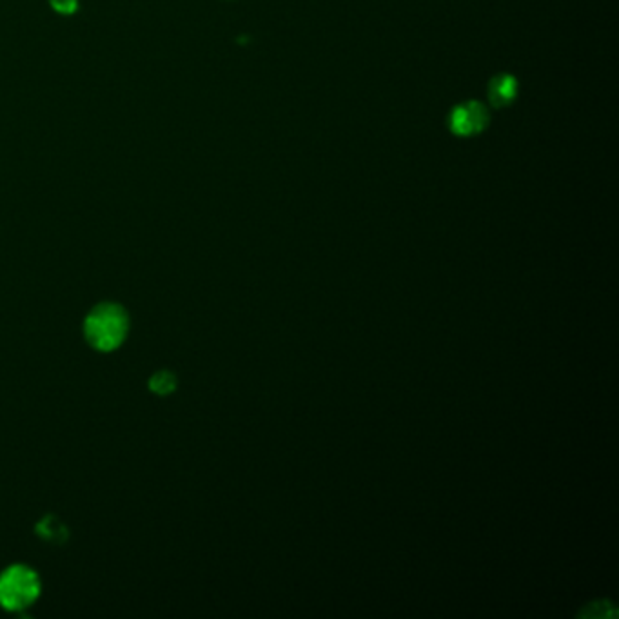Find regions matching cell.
Returning <instances> with one entry per match:
<instances>
[{
	"mask_svg": "<svg viewBox=\"0 0 619 619\" xmlns=\"http://www.w3.org/2000/svg\"><path fill=\"white\" fill-rule=\"evenodd\" d=\"M131 320L121 303L102 302L95 305L84 320L86 341L100 353H113L126 341Z\"/></svg>",
	"mask_w": 619,
	"mask_h": 619,
	"instance_id": "6da1fadb",
	"label": "cell"
},
{
	"mask_svg": "<svg viewBox=\"0 0 619 619\" xmlns=\"http://www.w3.org/2000/svg\"><path fill=\"white\" fill-rule=\"evenodd\" d=\"M41 589V576L31 567L10 565L0 572V607L10 612H22L38 599Z\"/></svg>",
	"mask_w": 619,
	"mask_h": 619,
	"instance_id": "7a4b0ae2",
	"label": "cell"
},
{
	"mask_svg": "<svg viewBox=\"0 0 619 619\" xmlns=\"http://www.w3.org/2000/svg\"><path fill=\"white\" fill-rule=\"evenodd\" d=\"M490 122L489 109L476 100L456 106L449 117V128L456 137L480 135Z\"/></svg>",
	"mask_w": 619,
	"mask_h": 619,
	"instance_id": "3957f363",
	"label": "cell"
},
{
	"mask_svg": "<svg viewBox=\"0 0 619 619\" xmlns=\"http://www.w3.org/2000/svg\"><path fill=\"white\" fill-rule=\"evenodd\" d=\"M518 90H520V84L514 76L509 73H501V74H496L494 79L489 82L487 97H489V102L492 104V107H498V109L507 107L516 100Z\"/></svg>",
	"mask_w": 619,
	"mask_h": 619,
	"instance_id": "277c9868",
	"label": "cell"
},
{
	"mask_svg": "<svg viewBox=\"0 0 619 619\" xmlns=\"http://www.w3.org/2000/svg\"><path fill=\"white\" fill-rule=\"evenodd\" d=\"M36 534L44 537L50 544H64L67 537L66 525L57 516H44L36 523Z\"/></svg>",
	"mask_w": 619,
	"mask_h": 619,
	"instance_id": "5b68a950",
	"label": "cell"
},
{
	"mask_svg": "<svg viewBox=\"0 0 619 619\" xmlns=\"http://www.w3.org/2000/svg\"><path fill=\"white\" fill-rule=\"evenodd\" d=\"M176 385H178V380L171 371H159L149 378V389L159 396L171 395L176 389Z\"/></svg>",
	"mask_w": 619,
	"mask_h": 619,
	"instance_id": "8992f818",
	"label": "cell"
},
{
	"mask_svg": "<svg viewBox=\"0 0 619 619\" xmlns=\"http://www.w3.org/2000/svg\"><path fill=\"white\" fill-rule=\"evenodd\" d=\"M50 6L53 12L64 17H71L79 12V0H50Z\"/></svg>",
	"mask_w": 619,
	"mask_h": 619,
	"instance_id": "52a82bcc",
	"label": "cell"
}]
</instances>
